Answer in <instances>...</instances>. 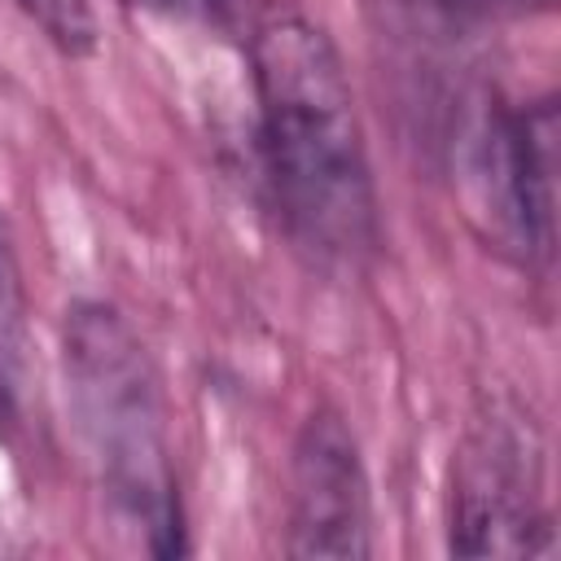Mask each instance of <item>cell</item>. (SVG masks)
I'll return each mask as SVG.
<instances>
[{
  "label": "cell",
  "mask_w": 561,
  "mask_h": 561,
  "mask_svg": "<svg viewBox=\"0 0 561 561\" xmlns=\"http://www.w3.org/2000/svg\"><path fill=\"white\" fill-rule=\"evenodd\" d=\"M259 153L289 241L355 267L377 245V188L342 57L298 9H267L250 31Z\"/></svg>",
  "instance_id": "1"
},
{
  "label": "cell",
  "mask_w": 561,
  "mask_h": 561,
  "mask_svg": "<svg viewBox=\"0 0 561 561\" xmlns=\"http://www.w3.org/2000/svg\"><path fill=\"white\" fill-rule=\"evenodd\" d=\"M66 399L110 522L149 557H180L184 504L153 359L118 307L83 298L61 329Z\"/></svg>",
  "instance_id": "2"
},
{
  "label": "cell",
  "mask_w": 561,
  "mask_h": 561,
  "mask_svg": "<svg viewBox=\"0 0 561 561\" xmlns=\"http://www.w3.org/2000/svg\"><path fill=\"white\" fill-rule=\"evenodd\" d=\"M465 180L495 250L526 267L552 259L557 219V105L491 96L465 136Z\"/></svg>",
  "instance_id": "3"
},
{
  "label": "cell",
  "mask_w": 561,
  "mask_h": 561,
  "mask_svg": "<svg viewBox=\"0 0 561 561\" xmlns=\"http://www.w3.org/2000/svg\"><path fill=\"white\" fill-rule=\"evenodd\" d=\"M539 451L508 421L491 416L469 430L451 465L456 557H522L552 548V517L539 495Z\"/></svg>",
  "instance_id": "4"
},
{
  "label": "cell",
  "mask_w": 561,
  "mask_h": 561,
  "mask_svg": "<svg viewBox=\"0 0 561 561\" xmlns=\"http://www.w3.org/2000/svg\"><path fill=\"white\" fill-rule=\"evenodd\" d=\"M285 552L337 561H359L373 552L368 473L351 425L333 408H316L294 438Z\"/></svg>",
  "instance_id": "5"
},
{
  "label": "cell",
  "mask_w": 561,
  "mask_h": 561,
  "mask_svg": "<svg viewBox=\"0 0 561 561\" xmlns=\"http://www.w3.org/2000/svg\"><path fill=\"white\" fill-rule=\"evenodd\" d=\"M26 298L13 259V241L0 215V412L13 421L26 394Z\"/></svg>",
  "instance_id": "6"
},
{
  "label": "cell",
  "mask_w": 561,
  "mask_h": 561,
  "mask_svg": "<svg viewBox=\"0 0 561 561\" xmlns=\"http://www.w3.org/2000/svg\"><path fill=\"white\" fill-rule=\"evenodd\" d=\"M66 57H88L96 48L92 0H13Z\"/></svg>",
  "instance_id": "7"
},
{
  "label": "cell",
  "mask_w": 561,
  "mask_h": 561,
  "mask_svg": "<svg viewBox=\"0 0 561 561\" xmlns=\"http://www.w3.org/2000/svg\"><path fill=\"white\" fill-rule=\"evenodd\" d=\"M500 4H513V9H526V4H552V0H482V9H500Z\"/></svg>",
  "instance_id": "8"
}]
</instances>
